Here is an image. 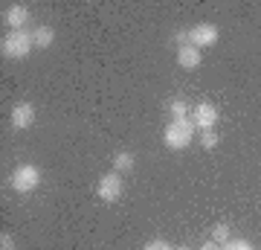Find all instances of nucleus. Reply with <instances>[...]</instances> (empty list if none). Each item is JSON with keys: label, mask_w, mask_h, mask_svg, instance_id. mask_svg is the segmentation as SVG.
I'll use <instances>...</instances> for the list:
<instances>
[{"label": "nucleus", "mask_w": 261, "mask_h": 250, "mask_svg": "<svg viewBox=\"0 0 261 250\" xmlns=\"http://www.w3.org/2000/svg\"><path fill=\"white\" fill-rule=\"evenodd\" d=\"M195 134H197V128H195V122H192V117H186V120H171L166 125L163 143H166L171 151H183V148L192 146Z\"/></svg>", "instance_id": "obj_1"}, {"label": "nucleus", "mask_w": 261, "mask_h": 250, "mask_svg": "<svg viewBox=\"0 0 261 250\" xmlns=\"http://www.w3.org/2000/svg\"><path fill=\"white\" fill-rule=\"evenodd\" d=\"M35 47V41H32V32H27V29H15V32H9V35L3 38V44H0V53H3V58H12V61H18V58H27L29 50Z\"/></svg>", "instance_id": "obj_2"}, {"label": "nucleus", "mask_w": 261, "mask_h": 250, "mask_svg": "<svg viewBox=\"0 0 261 250\" xmlns=\"http://www.w3.org/2000/svg\"><path fill=\"white\" fill-rule=\"evenodd\" d=\"M9 186L20 195H29L32 189L41 186V169L35 163H20V166H15V172L9 175Z\"/></svg>", "instance_id": "obj_3"}, {"label": "nucleus", "mask_w": 261, "mask_h": 250, "mask_svg": "<svg viewBox=\"0 0 261 250\" xmlns=\"http://www.w3.org/2000/svg\"><path fill=\"white\" fill-rule=\"evenodd\" d=\"M122 192H125V180H122L119 172H108L105 177H99V186H96L99 201L113 204V201H119V198H122Z\"/></svg>", "instance_id": "obj_4"}, {"label": "nucleus", "mask_w": 261, "mask_h": 250, "mask_svg": "<svg viewBox=\"0 0 261 250\" xmlns=\"http://www.w3.org/2000/svg\"><path fill=\"white\" fill-rule=\"evenodd\" d=\"M218 108H215L212 102H200L192 108V122H195L197 131H212L215 125H218Z\"/></svg>", "instance_id": "obj_5"}, {"label": "nucleus", "mask_w": 261, "mask_h": 250, "mask_svg": "<svg viewBox=\"0 0 261 250\" xmlns=\"http://www.w3.org/2000/svg\"><path fill=\"white\" fill-rule=\"evenodd\" d=\"M218 38H221L218 27H215V24H206V20L203 24H195V27L189 29V44L197 47V50H200V47H212Z\"/></svg>", "instance_id": "obj_6"}, {"label": "nucleus", "mask_w": 261, "mask_h": 250, "mask_svg": "<svg viewBox=\"0 0 261 250\" xmlns=\"http://www.w3.org/2000/svg\"><path fill=\"white\" fill-rule=\"evenodd\" d=\"M9 122H12V128H18V131L32 128V122H35V108H32L29 102L15 105V108H12V113H9Z\"/></svg>", "instance_id": "obj_7"}, {"label": "nucleus", "mask_w": 261, "mask_h": 250, "mask_svg": "<svg viewBox=\"0 0 261 250\" xmlns=\"http://www.w3.org/2000/svg\"><path fill=\"white\" fill-rule=\"evenodd\" d=\"M177 64L186 67V70H195V67L203 64V56H200V50H197V47L183 44V47H177Z\"/></svg>", "instance_id": "obj_8"}, {"label": "nucleus", "mask_w": 261, "mask_h": 250, "mask_svg": "<svg viewBox=\"0 0 261 250\" xmlns=\"http://www.w3.org/2000/svg\"><path fill=\"white\" fill-rule=\"evenodd\" d=\"M3 18H6V24H9L12 32H15V29H23V27H27L29 9L23 6V3H12L9 9H6V15H3Z\"/></svg>", "instance_id": "obj_9"}, {"label": "nucleus", "mask_w": 261, "mask_h": 250, "mask_svg": "<svg viewBox=\"0 0 261 250\" xmlns=\"http://www.w3.org/2000/svg\"><path fill=\"white\" fill-rule=\"evenodd\" d=\"M32 41H35V47L47 50V47H53V41H56V32H53V27H35L32 29Z\"/></svg>", "instance_id": "obj_10"}, {"label": "nucleus", "mask_w": 261, "mask_h": 250, "mask_svg": "<svg viewBox=\"0 0 261 250\" xmlns=\"http://www.w3.org/2000/svg\"><path fill=\"white\" fill-rule=\"evenodd\" d=\"M134 163H137V160H134V154H130V151H119V154L113 157V172L128 175L130 169H134Z\"/></svg>", "instance_id": "obj_11"}, {"label": "nucleus", "mask_w": 261, "mask_h": 250, "mask_svg": "<svg viewBox=\"0 0 261 250\" xmlns=\"http://www.w3.org/2000/svg\"><path fill=\"white\" fill-rule=\"evenodd\" d=\"M189 111H192V108L186 105V99H171V102H168V113H171V120H186Z\"/></svg>", "instance_id": "obj_12"}, {"label": "nucleus", "mask_w": 261, "mask_h": 250, "mask_svg": "<svg viewBox=\"0 0 261 250\" xmlns=\"http://www.w3.org/2000/svg\"><path fill=\"white\" fill-rule=\"evenodd\" d=\"M229 239H232V236H229V227H226V224H215L212 227V241H218L221 247H224Z\"/></svg>", "instance_id": "obj_13"}, {"label": "nucleus", "mask_w": 261, "mask_h": 250, "mask_svg": "<svg viewBox=\"0 0 261 250\" xmlns=\"http://www.w3.org/2000/svg\"><path fill=\"white\" fill-rule=\"evenodd\" d=\"M218 140H221V137L215 134V128H212V131H200V146L209 148V151H212V148L218 146Z\"/></svg>", "instance_id": "obj_14"}, {"label": "nucleus", "mask_w": 261, "mask_h": 250, "mask_svg": "<svg viewBox=\"0 0 261 250\" xmlns=\"http://www.w3.org/2000/svg\"><path fill=\"white\" fill-rule=\"evenodd\" d=\"M221 250H255V247H252V244H250L247 239H229Z\"/></svg>", "instance_id": "obj_15"}, {"label": "nucleus", "mask_w": 261, "mask_h": 250, "mask_svg": "<svg viewBox=\"0 0 261 250\" xmlns=\"http://www.w3.org/2000/svg\"><path fill=\"white\" fill-rule=\"evenodd\" d=\"M142 250H174V247H171L168 241H160V239H154V241H148V244H145Z\"/></svg>", "instance_id": "obj_16"}, {"label": "nucleus", "mask_w": 261, "mask_h": 250, "mask_svg": "<svg viewBox=\"0 0 261 250\" xmlns=\"http://www.w3.org/2000/svg\"><path fill=\"white\" fill-rule=\"evenodd\" d=\"M0 247H3V250H15V239H12L9 233H3V236H0Z\"/></svg>", "instance_id": "obj_17"}, {"label": "nucleus", "mask_w": 261, "mask_h": 250, "mask_svg": "<svg viewBox=\"0 0 261 250\" xmlns=\"http://www.w3.org/2000/svg\"><path fill=\"white\" fill-rule=\"evenodd\" d=\"M200 250H221V244H218V241H206Z\"/></svg>", "instance_id": "obj_18"}, {"label": "nucleus", "mask_w": 261, "mask_h": 250, "mask_svg": "<svg viewBox=\"0 0 261 250\" xmlns=\"http://www.w3.org/2000/svg\"><path fill=\"white\" fill-rule=\"evenodd\" d=\"M174 250H192V247H174Z\"/></svg>", "instance_id": "obj_19"}]
</instances>
